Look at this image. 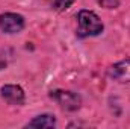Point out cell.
Segmentation results:
<instances>
[{"mask_svg":"<svg viewBox=\"0 0 130 129\" xmlns=\"http://www.w3.org/2000/svg\"><path fill=\"white\" fill-rule=\"evenodd\" d=\"M98 3L103 6V8H107V9H113L120 5V0H98Z\"/></svg>","mask_w":130,"mask_h":129,"instance_id":"8","label":"cell"},{"mask_svg":"<svg viewBox=\"0 0 130 129\" xmlns=\"http://www.w3.org/2000/svg\"><path fill=\"white\" fill-rule=\"evenodd\" d=\"M103 31H104V24L95 12L88 9H82L77 12V36L79 38L97 36Z\"/></svg>","mask_w":130,"mask_h":129,"instance_id":"1","label":"cell"},{"mask_svg":"<svg viewBox=\"0 0 130 129\" xmlns=\"http://www.w3.org/2000/svg\"><path fill=\"white\" fill-rule=\"evenodd\" d=\"M107 73H109L110 79H113L117 82H121V84H129L130 82V58L110 65Z\"/></svg>","mask_w":130,"mask_h":129,"instance_id":"4","label":"cell"},{"mask_svg":"<svg viewBox=\"0 0 130 129\" xmlns=\"http://www.w3.org/2000/svg\"><path fill=\"white\" fill-rule=\"evenodd\" d=\"M0 94L11 105H23L24 103V91L20 85H12V84L3 85L0 88Z\"/></svg>","mask_w":130,"mask_h":129,"instance_id":"5","label":"cell"},{"mask_svg":"<svg viewBox=\"0 0 130 129\" xmlns=\"http://www.w3.org/2000/svg\"><path fill=\"white\" fill-rule=\"evenodd\" d=\"M27 128H55L56 126V119L55 115L52 114H41V115H36L33 120H30L27 125Z\"/></svg>","mask_w":130,"mask_h":129,"instance_id":"6","label":"cell"},{"mask_svg":"<svg viewBox=\"0 0 130 129\" xmlns=\"http://www.w3.org/2000/svg\"><path fill=\"white\" fill-rule=\"evenodd\" d=\"M50 97L65 111H77L82 106V97L74 91L55 90V91L50 93Z\"/></svg>","mask_w":130,"mask_h":129,"instance_id":"2","label":"cell"},{"mask_svg":"<svg viewBox=\"0 0 130 129\" xmlns=\"http://www.w3.org/2000/svg\"><path fill=\"white\" fill-rule=\"evenodd\" d=\"M24 29V17L15 12L0 14V31L5 33H18Z\"/></svg>","mask_w":130,"mask_h":129,"instance_id":"3","label":"cell"},{"mask_svg":"<svg viewBox=\"0 0 130 129\" xmlns=\"http://www.w3.org/2000/svg\"><path fill=\"white\" fill-rule=\"evenodd\" d=\"M47 2L56 11H65V9H68L74 3V0H47Z\"/></svg>","mask_w":130,"mask_h":129,"instance_id":"7","label":"cell"}]
</instances>
